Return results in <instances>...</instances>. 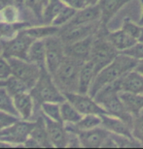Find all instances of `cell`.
I'll return each mask as SVG.
<instances>
[{"mask_svg": "<svg viewBox=\"0 0 143 149\" xmlns=\"http://www.w3.org/2000/svg\"><path fill=\"white\" fill-rule=\"evenodd\" d=\"M23 4L35 14L37 17H42L43 7L41 5L40 0H23Z\"/></svg>", "mask_w": 143, "mask_h": 149, "instance_id": "40", "label": "cell"}, {"mask_svg": "<svg viewBox=\"0 0 143 149\" xmlns=\"http://www.w3.org/2000/svg\"><path fill=\"white\" fill-rule=\"evenodd\" d=\"M101 127L106 129L109 133L123 135L129 138H133L132 134V127L122 119L110 114H101ZM135 139V138H133Z\"/></svg>", "mask_w": 143, "mask_h": 149, "instance_id": "16", "label": "cell"}, {"mask_svg": "<svg viewBox=\"0 0 143 149\" xmlns=\"http://www.w3.org/2000/svg\"><path fill=\"white\" fill-rule=\"evenodd\" d=\"M32 42L33 39L26 35L23 30L18 32L13 38H0V47H1L0 54L6 59L14 57L26 60L28 47Z\"/></svg>", "mask_w": 143, "mask_h": 149, "instance_id": "5", "label": "cell"}, {"mask_svg": "<svg viewBox=\"0 0 143 149\" xmlns=\"http://www.w3.org/2000/svg\"><path fill=\"white\" fill-rule=\"evenodd\" d=\"M137 61L138 60L130 57L129 55L119 52L111 63H109L106 67L101 69L95 74L88 94L94 98L95 93L102 86L120 79L125 74L135 69L136 64H137Z\"/></svg>", "mask_w": 143, "mask_h": 149, "instance_id": "1", "label": "cell"}, {"mask_svg": "<svg viewBox=\"0 0 143 149\" xmlns=\"http://www.w3.org/2000/svg\"><path fill=\"white\" fill-rule=\"evenodd\" d=\"M141 4V17H140V20H139L138 24L139 25H143V0H139Z\"/></svg>", "mask_w": 143, "mask_h": 149, "instance_id": "46", "label": "cell"}, {"mask_svg": "<svg viewBox=\"0 0 143 149\" xmlns=\"http://www.w3.org/2000/svg\"><path fill=\"white\" fill-rule=\"evenodd\" d=\"M99 0H86L88 5H97V3Z\"/></svg>", "mask_w": 143, "mask_h": 149, "instance_id": "47", "label": "cell"}, {"mask_svg": "<svg viewBox=\"0 0 143 149\" xmlns=\"http://www.w3.org/2000/svg\"><path fill=\"white\" fill-rule=\"evenodd\" d=\"M13 3H15L14 0H0V10L2 8H4L5 6H7L9 4H13Z\"/></svg>", "mask_w": 143, "mask_h": 149, "instance_id": "45", "label": "cell"}, {"mask_svg": "<svg viewBox=\"0 0 143 149\" xmlns=\"http://www.w3.org/2000/svg\"><path fill=\"white\" fill-rule=\"evenodd\" d=\"M76 12L77 11L74 10V9L67 7V6H64L61 10V12L58 14V16L54 19L52 24L58 26V27H61V26L67 24L72 19V17L76 14Z\"/></svg>", "mask_w": 143, "mask_h": 149, "instance_id": "35", "label": "cell"}, {"mask_svg": "<svg viewBox=\"0 0 143 149\" xmlns=\"http://www.w3.org/2000/svg\"><path fill=\"white\" fill-rule=\"evenodd\" d=\"M29 136L34 139L38 143L40 144L41 148H52V144L50 142L49 136H48V132L46 129V124L44 121L43 115L39 116L37 120L35 121L33 128L30 131Z\"/></svg>", "mask_w": 143, "mask_h": 149, "instance_id": "24", "label": "cell"}, {"mask_svg": "<svg viewBox=\"0 0 143 149\" xmlns=\"http://www.w3.org/2000/svg\"><path fill=\"white\" fill-rule=\"evenodd\" d=\"M100 20V11L97 5H88L87 7L78 10L72 19L63 26H72L80 24H88ZM62 27V26H61Z\"/></svg>", "mask_w": 143, "mask_h": 149, "instance_id": "17", "label": "cell"}, {"mask_svg": "<svg viewBox=\"0 0 143 149\" xmlns=\"http://www.w3.org/2000/svg\"><path fill=\"white\" fill-rule=\"evenodd\" d=\"M122 53L129 55L130 57L136 59V60L143 59V42H137L135 46L124 50Z\"/></svg>", "mask_w": 143, "mask_h": 149, "instance_id": "38", "label": "cell"}, {"mask_svg": "<svg viewBox=\"0 0 143 149\" xmlns=\"http://www.w3.org/2000/svg\"><path fill=\"white\" fill-rule=\"evenodd\" d=\"M28 92L31 95L34 104L38 106L45 102L61 104L65 101L63 94L56 86L53 76L46 69V67H42L40 69L38 79Z\"/></svg>", "mask_w": 143, "mask_h": 149, "instance_id": "3", "label": "cell"}, {"mask_svg": "<svg viewBox=\"0 0 143 149\" xmlns=\"http://www.w3.org/2000/svg\"><path fill=\"white\" fill-rule=\"evenodd\" d=\"M19 119H20L19 116H16V115L11 114V113L0 111V131L5 129L6 127L10 126V125L15 123V122L18 121Z\"/></svg>", "mask_w": 143, "mask_h": 149, "instance_id": "39", "label": "cell"}, {"mask_svg": "<svg viewBox=\"0 0 143 149\" xmlns=\"http://www.w3.org/2000/svg\"><path fill=\"white\" fill-rule=\"evenodd\" d=\"M95 71L93 63L88 60L83 63L81 69L79 72L78 77V87H77V92L82 94H88L92 83L94 81L95 77Z\"/></svg>", "mask_w": 143, "mask_h": 149, "instance_id": "21", "label": "cell"}, {"mask_svg": "<svg viewBox=\"0 0 143 149\" xmlns=\"http://www.w3.org/2000/svg\"><path fill=\"white\" fill-rule=\"evenodd\" d=\"M46 49L44 40H33L28 47L26 60L36 64L40 68L45 67Z\"/></svg>", "mask_w": 143, "mask_h": 149, "instance_id": "23", "label": "cell"}, {"mask_svg": "<svg viewBox=\"0 0 143 149\" xmlns=\"http://www.w3.org/2000/svg\"><path fill=\"white\" fill-rule=\"evenodd\" d=\"M20 19V10L15 3L5 6L0 10V20L4 22H17Z\"/></svg>", "mask_w": 143, "mask_h": 149, "instance_id": "34", "label": "cell"}, {"mask_svg": "<svg viewBox=\"0 0 143 149\" xmlns=\"http://www.w3.org/2000/svg\"><path fill=\"white\" fill-rule=\"evenodd\" d=\"M61 27L54 24H47L41 26H28L23 29V32L33 40H43V39L58 35Z\"/></svg>", "mask_w": 143, "mask_h": 149, "instance_id": "25", "label": "cell"}, {"mask_svg": "<svg viewBox=\"0 0 143 149\" xmlns=\"http://www.w3.org/2000/svg\"><path fill=\"white\" fill-rule=\"evenodd\" d=\"M105 37L119 52H123L124 50L135 46L138 42L136 39L127 34L122 28L115 31H108Z\"/></svg>", "mask_w": 143, "mask_h": 149, "instance_id": "20", "label": "cell"}, {"mask_svg": "<svg viewBox=\"0 0 143 149\" xmlns=\"http://www.w3.org/2000/svg\"><path fill=\"white\" fill-rule=\"evenodd\" d=\"M83 63V61L75 58L64 56L58 69L52 74L56 86L61 92H77L79 72Z\"/></svg>", "mask_w": 143, "mask_h": 149, "instance_id": "4", "label": "cell"}, {"mask_svg": "<svg viewBox=\"0 0 143 149\" xmlns=\"http://www.w3.org/2000/svg\"><path fill=\"white\" fill-rule=\"evenodd\" d=\"M109 136H111L114 143L117 148H141V144L133 138L118 135V134L109 133Z\"/></svg>", "mask_w": 143, "mask_h": 149, "instance_id": "32", "label": "cell"}, {"mask_svg": "<svg viewBox=\"0 0 143 149\" xmlns=\"http://www.w3.org/2000/svg\"><path fill=\"white\" fill-rule=\"evenodd\" d=\"M61 1L63 3L65 6L72 8L76 11L81 10V9L88 6L86 0H61Z\"/></svg>", "mask_w": 143, "mask_h": 149, "instance_id": "42", "label": "cell"}, {"mask_svg": "<svg viewBox=\"0 0 143 149\" xmlns=\"http://www.w3.org/2000/svg\"><path fill=\"white\" fill-rule=\"evenodd\" d=\"M46 49L45 67L51 74H53L58 69L62 59L64 58V45L58 35L51 36L43 39Z\"/></svg>", "mask_w": 143, "mask_h": 149, "instance_id": "10", "label": "cell"}, {"mask_svg": "<svg viewBox=\"0 0 143 149\" xmlns=\"http://www.w3.org/2000/svg\"><path fill=\"white\" fill-rule=\"evenodd\" d=\"M135 70L143 74V59H140V60L137 61V64H136Z\"/></svg>", "mask_w": 143, "mask_h": 149, "instance_id": "44", "label": "cell"}, {"mask_svg": "<svg viewBox=\"0 0 143 149\" xmlns=\"http://www.w3.org/2000/svg\"><path fill=\"white\" fill-rule=\"evenodd\" d=\"M5 85V79H0V87H2V86Z\"/></svg>", "mask_w": 143, "mask_h": 149, "instance_id": "50", "label": "cell"}, {"mask_svg": "<svg viewBox=\"0 0 143 149\" xmlns=\"http://www.w3.org/2000/svg\"><path fill=\"white\" fill-rule=\"evenodd\" d=\"M43 118L45 121L48 136H49L52 146L56 148L67 147L68 132L65 129L64 123L52 120L45 115H43Z\"/></svg>", "mask_w": 143, "mask_h": 149, "instance_id": "12", "label": "cell"}, {"mask_svg": "<svg viewBox=\"0 0 143 149\" xmlns=\"http://www.w3.org/2000/svg\"><path fill=\"white\" fill-rule=\"evenodd\" d=\"M23 147L26 148H41L40 144L35 141L34 139H32L31 136H28L25 139V141L23 142Z\"/></svg>", "mask_w": 143, "mask_h": 149, "instance_id": "43", "label": "cell"}, {"mask_svg": "<svg viewBox=\"0 0 143 149\" xmlns=\"http://www.w3.org/2000/svg\"><path fill=\"white\" fill-rule=\"evenodd\" d=\"M65 129L68 132H72L78 138L81 147L84 148H100L101 144L107 136L109 132L103 127H97L91 130H77L74 128L73 124H64Z\"/></svg>", "mask_w": 143, "mask_h": 149, "instance_id": "9", "label": "cell"}, {"mask_svg": "<svg viewBox=\"0 0 143 149\" xmlns=\"http://www.w3.org/2000/svg\"><path fill=\"white\" fill-rule=\"evenodd\" d=\"M107 32L108 29L106 25L100 24L94 33V43L89 60L93 63L95 74H97L101 69L111 63L119 53L118 50L106 39L105 36Z\"/></svg>", "mask_w": 143, "mask_h": 149, "instance_id": "2", "label": "cell"}, {"mask_svg": "<svg viewBox=\"0 0 143 149\" xmlns=\"http://www.w3.org/2000/svg\"><path fill=\"white\" fill-rule=\"evenodd\" d=\"M11 76V67L8 60L0 54V79H5Z\"/></svg>", "mask_w": 143, "mask_h": 149, "instance_id": "41", "label": "cell"}, {"mask_svg": "<svg viewBox=\"0 0 143 149\" xmlns=\"http://www.w3.org/2000/svg\"><path fill=\"white\" fill-rule=\"evenodd\" d=\"M132 0H99L97 6L100 11V24L107 25L113 17Z\"/></svg>", "mask_w": 143, "mask_h": 149, "instance_id": "15", "label": "cell"}, {"mask_svg": "<svg viewBox=\"0 0 143 149\" xmlns=\"http://www.w3.org/2000/svg\"><path fill=\"white\" fill-rule=\"evenodd\" d=\"M4 87L12 97H14L17 94L23 93V92L29 91V89L25 83L22 81L20 79L13 76V74H11V76H9L5 79Z\"/></svg>", "mask_w": 143, "mask_h": 149, "instance_id": "29", "label": "cell"}, {"mask_svg": "<svg viewBox=\"0 0 143 149\" xmlns=\"http://www.w3.org/2000/svg\"><path fill=\"white\" fill-rule=\"evenodd\" d=\"M94 34L81 40L64 45V54L77 60L86 62L90 59L91 49L93 47Z\"/></svg>", "mask_w": 143, "mask_h": 149, "instance_id": "13", "label": "cell"}, {"mask_svg": "<svg viewBox=\"0 0 143 149\" xmlns=\"http://www.w3.org/2000/svg\"><path fill=\"white\" fill-rule=\"evenodd\" d=\"M122 29L127 34H129L130 36H132V38H135L138 41V38L140 36L141 32V25H139L138 23L133 22L129 17L124 19L123 24H122Z\"/></svg>", "mask_w": 143, "mask_h": 149, "instance_id": "36", "label": "cell"}, {"mask_svg": "<svg viewBox=\"0 0 143 149\" xmlns=\"http://www.w3.org/2000/svg\"><path fill=\"white\" fill-rule=\"evenodd\" d=\"M0 111L11 113V114L16 115V116H19V113H18L17 109H15L13 98L8 93L4 86L0 87Z\"/></svg>", "mask_w": 143, "mask_h": 149, "instance_id": "31", "label": "cell"}, {"mask_svg": "<svg viewBox=\"0 0 143 149\" xmlns=\"http://www.w3.org/2000/svg\"><path fill=\"white\" fill-rule=\"evenodd\" d=\"M138 42H143V25H141V32H140V36L138 38Z\"/></svg>", "mask_w": 143, "mask_h": 149, "instance_id": "48", "label": "cell"}, {"mask_svg": "<svg viewBox=\"0 0 143 149\" xmlns=\"http://www.w3.org/2000/svg\"><path fill=\"white\" fill-rule=\"evenodd\" d=\"M59 109L61 120L64 124H75L83 116L67 100L59 104Z\"/></svg>", "mask_w": 143, "mask_h": 149, "instance_id": "26", "label": "cell"}, {"mask_svg": "<svg viewBox=\"0 0 143 149\" xmlns=\"http://www.w3.org/2000/svg\"><path fill=\"white\" fill-rule=\"evenodd\" d=\"M35 121L19 119L10 126L0 131V141L14 144L16 147H23V142L29 136Z\"/></svg>", "mask_w": 143, "mask_h": 149, "instance_id": "6", "label": "cell"}, {"mask_svg": "<svg viewBox=\"0 0 143 149\" xmlns=\"http://www.w3.org/2000/svg\"><path fill=\"white\" fill-rule=\"evenodd\" d=\"M7 60L11 67V74L20 79L30 89L38 79L41 68L25 59L12 57L7 58Z\"/></svg>", "mask_w": 143, "mask_h": 149, "instance_id": "7", "label": "cell"}, {"mask_svg": "<svg viewBox=\"0 0 143 149\" xmlns=\"http://www.w3.org/2000/svg\"><path fill=\"white\" fill-rule=\"evenodd\" d=\"M30 26L28 22H4L0 20V38H13L18 32Z\"/></svg>", "mask_w": 143, "mask_h": 149, "instance_id": "27", "label": "cell"}, {"mask_svg": "<svg viewBox=\"0 0 143 149\" xmlns=\"http://www.w3.org/2000/svg\"><path fill=\"white\" fill-rule=\"evenodd\" d=\"M73 126L77 130L83 131L94 129L101 126V117L97 114H85L77 123L73 124Z\"/></svg>", "mask_w": 143, "mask_h": 149, "instance_id": "30", "label": "cell"}, {"mask_svg": "<svg viewBox=\"0 0 143 149\" xmlns=\"http://www.w3.org/2000/svg\"><path fill=\"white\" fill-rule=\"evenodd\" d=\"M100 106H102L106 109L108 114L122 119V120L125 121L127 124H129L132 127L133 116L127 111L126 107L124 106L123 102H122L120 97H119V94H116L114 96L108 98Z\"/></svg>", "mask_w": 143, "mask_h": 149, "instance_id": "14", "label": "cell"}, {"mask_svg": "<svg viewBox=\"0 0 143 149\" xmlns=\"http://www.w3.org/2000/svg\"><path fill=\"white\" fill-rule=\"evenodd\" d=\"M13 98V103L15 109H17L20 119L23 120H29L33 114L34 102L31 95L28 91L15 95Z\"/></svg>", "mask_w": 143, "mask_h": 149, "instance_id": "19", "label": "cell"}, {"mask_svg": "<svg viewBox=\"0 0 143 149\" xmlns=\"http://www.w3.org/2000/svg\"><path fill=\"white\" fill-rule=\"evenodd\" d=\"M65 100H67L82 115L85 114H108L106 109L95 102L89 94H82L78 92H62Z\"/></svg>", "mask_w": 143, "mask_h": 149, "instance_id": "8", "label": "cell"}, {"mask_svg": "<svg viewBox=\"0 0 143 149\" xmlns=\"http://www.w3.org/2000/svg\"><path fill=\"white\" fill-rule=\"evenodd\" d=\"M132 136L141 144L143 147V113L136 117H133L132 125Z\"/></svg>", "mask_w": 143, "mask_h": 149, "instance_id": "37", "label": "cell"}, {"mask_svg": "<svg viewBox=\"0 0 143 149\" xmlns=\"http://www.w3.org/2000/svg\"><path fill=\"white\" fill-rule=\"evenodd\" d=\"M64 4L61 0H49L48 4L44 7L42 12V19L46 24H52L54 19L64 7Z\"/></svg>", "mask_w": 143, "mask_h": 149, "instance_id": "28", "label": "cell"}, {"mask_svg": "<svg viewBox=\"0 0 143 149\" xmlns=\"http://www.w3.org/2000/svg\"><path fill=\"white\" fill-rule=\"evenodd\" d=\"M15 4L16 5H23V0H14Z\"/></svg>", "mask_w": 143, "mask_h": 149, "instance_id": "49", "label": "cell"}, {"mask_svg": "<svg viewBox=\"0 0 143 149\" xmlns=\"http://www.w3.org/2000/svg\"><path fill=\"white\" fill-rule=\"evenodd\" d=\"M121 91L143 94V74L135 69L120 77Z\"/></svg>", "mask_w": 143, "mask_h": 149, "instance_id": "18", "label": "cell"}, {"mask_svg": "<svg viewBox=\"0 0 143 149\" xmlns=\"http://www.w3.org/2000/svg\"><path fill=\"white\" fill-rule=\"evenodd\" d=\"M121 101L126 107L127 111L132 114L133 117H136L142 112L143 109V95L135 94L130 92L121 91L119 93Z\"/></svg>", "mask_w": 143, "mask_h": 149, "instance_id": "22", "label": "cell"}, {"mask_svg": "<svg viewBox=\"0 0 143 149\" xmlns=\"http://www.w3.org/2000/svg\"><path fill=\"white\" fill-rule=\"evenodd\" d=\"M42 114L49 117L52 120L62 122L61 116V109H59V104L54 102H45L40 105ZM63 123V122H62Z\"/></svg>", "mask_w": 143, "mask_h": 149, "instance_id": "33", "label": "cell"}, {"mask_svg": "<svg viewBox=\"0 0 143 149\" xmlns=\"http://www.w3.org/2000/svg\"><path fill=\"white\" fill-rule=\"evenodd\" d=\"M99 25L100 20L93 23H88V24L62 26L59 29L58 35L61 38L63 45H66L94 34L95 31L97 30V28L99 27Z\"/></svg>", "mask_w": 143, "mask_h": 149, "instance_id": "11", "label": "cell"}]
</instances>
